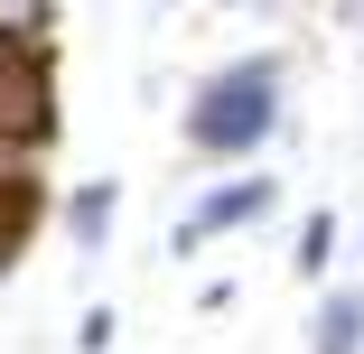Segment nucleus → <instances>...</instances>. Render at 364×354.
I'll use <instances>...</instances> for the list:
<instances>
[{
  "label": "nucleus",
  "instance_id": "nucleus-1",
  "mask_svg": "<svg viewBox=\"0 0 364 354\" xmlns=\"http://www.w3.org/2000/svg\"><path fill=\"white\" fill-rule=\"evenodd\" d=\"M271 121H280V56L234 65V75H215V84L187 103V140H196L205 159H243V150H262Z\"/></svg>",
  "mask_w": 364,
  "mask_h": 354
},
{
  "label": "nucleus",
  "instance_id": "nucleus-5",
  "mask_svg": "<svg viewBox=\"0 0 364 354\" xmlns=\"http://www.w3.org/2000/svg\"><path fill=\"white\" fill-rule=\"evenodd\" d=\"M327 261H336V215L318 205V215H309V233H299V280H318Z\"/></svg>",
  "mask_w": 364,
  "mask_h": 354
},
{
  "label": "nucleus",
  "instance_id": "nucleus-6",
  "mask_svg": "<svg viewBox=\"0 0 364 354\" xmlns=\"http://www.w3.org/2000/svg\"><path fill=\"white\" fill-rule=\"evenodd\" d=\"M0 196H10V187H0Z\"/></svg>",
  "mask_w": 364,
  "mask_h": 354
},
{
  "label": "nucleus",
  "instance_id": "nucleus-3",
  "mask_svg": "<svg viewBox=\"0 0 364 354\" xmlns=\"http://www.w3.org/2000/svg\"><path fill=\"white\" fill-rule=\"evenodd\" d=\"M309 345H318V354H364V289H336V299L318 308Z\"/></svg>",
  "mask_w": 364,
  "mask_h": 354
},
{
  "label": "nucleus",
  "instance_id": "nucleus-4",
  "mask_svg": "<svg viewBox=\"0 0 364 354\" xmlns=\"http://www.w3.org/2000/svg\"><path fill=\"white\" fill-rule=\"evenodd\" d=\"M65 224H75V243H85V252H94V243H103V233H112V187H85V196H75V205H65Z\"/></svg>",
  "mask_w": 364,
  "mask_h": 354
},
{
  "label": "nucleus",
  "instance_id": "nucleus-2",
  "mask_svg": "<svg viewBox=\"0 0 364 354\" xmlns=\"http://www.w3.org/2000/svg\"><path fill=\"white\" fill-rule=\"evenodd\" d=\"M271 215V177H234V187H215L205 205H196V215L178 224V252H196L205 233H234V224H262Z\"/></svg>",
  "mask_w": 364,
  "mask_h": 354
}]
</instances>
